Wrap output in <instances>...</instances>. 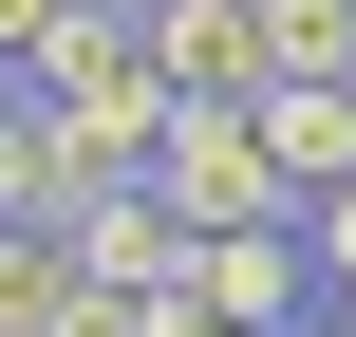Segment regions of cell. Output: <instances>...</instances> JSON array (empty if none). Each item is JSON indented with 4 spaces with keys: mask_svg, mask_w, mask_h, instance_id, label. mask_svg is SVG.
<instances>
[{
    "mask_svg": "<svg viewBox=\"0 0 356 337\" xmlns=\"http://www.w3.org/2000/svg\"><path fill=\"white\" fill-rule=\"evenodd\" d=\"M300 244H319V300L356 319V188H319V206H300Z\"/></svg>",
    "mask_w": 356,
    "mask_h": 337,
    "instance_id": "ba28073f",
    "label": "cell"
},
{
    "mask_svg": "<svg viewBox=\"0 0 356 337\" xmlns=\"http://www.w3.org/2000/svg\"><path fill=\"white\" fill-rule=\"evenodd\" d=\"M188 300H225L244 337H300V300H319V244H300V225H207V244H188Z\"/></svg>",
    "mask_w": 356,
    "mask_h": 337,
    "instance_id": "7a4b0ae2",
    "label": "cell"
},
{
    "mask_svg": "<svg viewBox=\"0 0 356 337\" xmlns=\"http://www.w3.org/2000/svg\"><path fill=\"white\" fill-rule=\"evenodd\" d=\"M263 150H282V188H300V206L356 188V75H282V94H263Z\"/></svg>",
    "mask_w": 356,
    "mask_h": 337,
    "instance_id": "5b68a950",
    "label": "cell"
},
{
    "mask_svg": "<svg viewBox=\"0 0 356 337\" xmlns=\"http://www.w3.org/2000/svg\"><path fill=\"white\" fill-rule=\"evenodd\" d=\"M19 94H38V75H19V56H0V113H19Z\"/></svg>",
    "mask_w": 356,
    "mask_h": 337,
    "instance_id": "30bf717a",
    "label": "cell"
},
{
    "mask_svg": "<svg viewBox=\"0 0 356 337\" xmlns=\"http://www.w3.org/2000/svg\"><path fill=\"white\" fill-rule=\"evenodd\" d=\"M56 19H75V0H0V56H38V38H56Z\"/></svg>",
    "mask_w": 356,
    "mask_h": 337,
    "instance_id": "9c48e42d",
    "label": "cell"
},
{
    "mask_svg": "<svg viewBox=\"0 0 356 337\" xmlns=\"http://www.w3.org/2000/svg\"><path fill=\"white\" fill-rule=\"evenodd\" d=\"M338 337H356V319H338Z\"/></svg>",
    "mask_w": 356,
    "mask_h": 337,
    "instance_id": "8fae6325",
    "label": "cell"
},
{
    "mask_svg": "<svg viewBox=\"0 0 356 337\" xmlns=\"http://www.w3.org/2000/svg\"><path fill=\"white\" fill-rule=\"evenodd\" d=\"M75 300V225H0V337H56Z\"/></svg>",
    "mask_w": 356,
    "mask_h": 337,
    "instance_id": "8992f818",
    "label": "cell"
},
{
    "mask_svg": "<svg viewBox=\"0 0 356 337\" xmlns=\"http://www.w3.org/2000/svg\"><path fill=\"white\" fill-rule=\"evenodd\" d=\"M188 244H207V225H188V206H169V188H150V169H131V188H94V206H75V263H94V281H113V300H169V281H188Z\"/></svg>",
    "mask_w": 356,
    "mask_h": 337,
    "instance_id": "3957f363",
    "label": "cell"
},
{
    "mask_svg": "<svg viewBox=\"0 0 356 337\" xmlns=\"http://www.w3.org/2000/svg\"><path fill=\"white\" fill-rule=\"evenodd\" d=\"M150 188H169L188 225H300V188H282V150H263V94H188L169 150H150Z\"/></svg>",
    "mask_w": 356,
    "mask_h": 337,
    "instance_id": "6da1fadb",
    "label": "cell"
},
{
    "mask_svg": "<svg viewBox=\"0 0 356 337\" xmlns=\"http://www.w3.org/2000/svg\"><path fill=\"white\" fill-rule=\"evenodd\" d=\"M282 19V75H356V0H263Z\"/></svg>",
    "mask_w": 356,
    "mask_h": 337,
    "instance_id": "52a82bcc",
    "label": "cell"
},
{
    "mask_svg": "<svg viewBox=\"0 0 356 337\" xmlns=\"http://www.w3.org/2000/svg\"><path fill=\"white\" fill-rule=\"evenodd\" d=\"M150 56L188 94H282V19L263 0H150Z\"/></svg>",
    "mask_w": 356,
    "mask_h": 337,
    "instance_id": "277c9868",
    "label": "cell"
}]
</instances>
